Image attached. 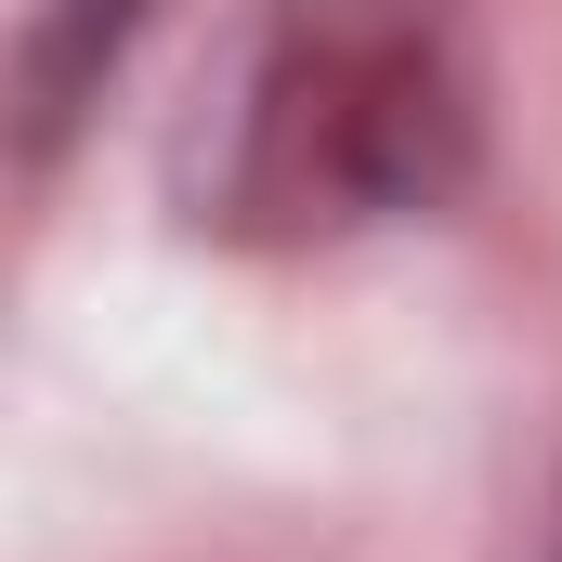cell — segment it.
Here are the masks:
<instances>
[{"label":"cell","mask_w":562,"mask_h":562,"mask_svg":"<svg viewBox=\"0 0 562 562\" xmlns=\"http://www.w3.org/2000/svg\"><path fill=\"white\" fill-rule=\"evenodd\" d=\"M471 144L484 66L445 0H262L170 132V196L210 236H353L445 210Z\"/></svg>","instance_id":"6da1fadb"},{"label":"cell","mask_w":562,"mask_h":562,"mask_svg":"<svg viewBox=\"0 0 562 562\" xmlns=\"http://www.w3.org/2000/svg\"><path fill=\"white\" fill-rule=\"evenodd\" d=\"M157 0H26V40H13V119H26V157L79 132L119 79V53L144 40Z\"/></svg>","instance_id":"7a4b0ae2"},{"label":"cell","mask_w":562,"mask_h":562,"mask_svg":"<svg viewBox=\"0 0 562 562\" xmlns=\"http://www.w3.org/2000/svg\"><path fill=\"white\" fill-rule=\"evenodd\" d=\"M537 562H562V510H550V537H537Z\"/></svg>","instance_id":"3957f363"}]
</instances>
